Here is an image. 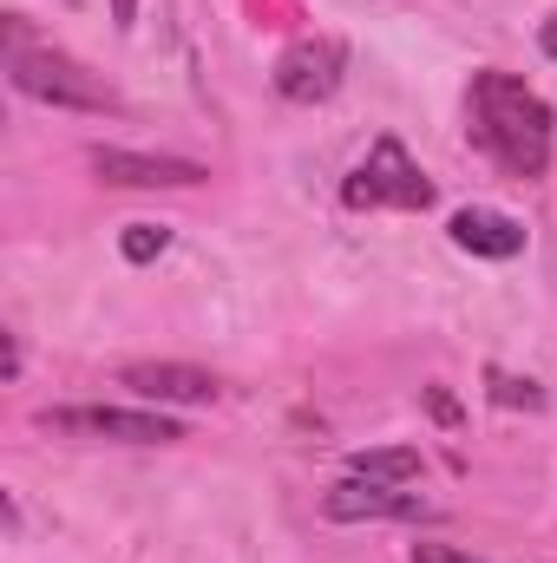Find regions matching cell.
Masks as SVG:
<instances>
[{
	"label": "cell",
	"instance_id": "1",
	"mask_svg": "<svg viewBox=\"0 0 557 563\" xmlns=\"http://www.w3.org/2000/svg\"><path fill=\"white\" fill-rule=\"evenodd\" d=\"M466 132L472 144L518 184L545 177L551 170V144H557V119L551 106L518 79V73H472V92H466Z\"/></svg>",
	"mask_w": 557,
	"mask_h": 563
},
{
	"label": "cell",
	"instance_id": "2",
	"mask_svg": "<svg viewBox=\"0 0 557 563\" xmlns=\"http://www.w3.org/2000/svg\"><path fill=\"white\" fill-rule=\"evenodd\" d=\"M7 79H13V92H26L40 106H59V112H119V92L99 73H86L73 53L40 46L20 13L7 20Z\"/></svg>",
	"mask_w": 557,
	"mask_h": 563
},
{
	"label": "cell",
	"instance_id": "7",
	"mask_svg": "<svg viewBox=\"0 0 557 563\" xmlns=\"http://www.w3.org/2000/svg\"><path fill=\"white\" fill-rule=\"evenodd\" d=\"M92 170L106 184H125V190H197L210 170L197 157H151V151H92Z\"/></svg>",
	"mask_w": 557,
	"mask_h": 563
},
{
	"label": "cell",
	"instance_id": "15",
	"mask_svg": "<svg viewBox=\"0 0 557 563\" xmlns=\"http://www.w3.org/2000/svg\"><path fill=\"white\" fill-rule=\"evenodd\" d=\"M538 40H545V53H551V59H557V13H551V26H545Z\"/></svg>",
	"mask_w": 557,
	"mask_h": 563
},
{
	"label": "cell",
	"instance_id": "12",
	"mask_svg": "<svg viewBox=\"0 0 557 563\" xmlns=\"http://www.w3.org/2000/svg\"><path fill=\"white\" fill-rule=\"evenodd\" d=\"M492 400L499 407H545V394L532 380H512V374H492Z\"/></svg>",
	"mask_w": 557,
	"mask_h": 563
},
{
	"label": "cell",
	"instance_id": "14",
	"mask_svg": "<svg viewBox=\"0 0 557 563\" xmlns=\"http://www.w3.org/2000/svg\"><path fill=\"white\" fill-rule=\"evenodd\" d=\"M112 20H119V26H132V20H139V0H112Z\"/></svg>",
	"mask_w": 557,
	"mask_h": 563
},
{
	"label": "cell",
	"instance_id": "8",
	"mask_svg": "<svg viewBox=\"0 0 557 563\" xmlns=\"http://www.w3.org/2000/svg\"><path fill=\"white\" fill-rule=\"evenodd\" d=\"M119 387H132L151 407H210L217 400V374L184 367V361H125Z\"/></svg>",
	"mask_w": 557,
	"mask_h": 563
},
{
	"label": "cell",
	"instance_id": "10",
	"mask_svg": "<svg viewBox=\"0 0 557 563\" xmlns=\"http://www.w3.org/2000/svg\"><path fill=\"white\" fill-rule=\"evenodd\" d=\"M348 472L381 478V485H414L426 472V459H419V445H368V452H348Z\"/></svg>",
	"mask_w": 557,
	"mask_h": 563
},
{
	"label": "cell",
	"instance_id": "4",
	"mask_svg": "<svg viewBox=\"0 0 557 563\" xmlns=\"http://www.w3.org/2000/svg\"><path fill=\"white\" fill-rule=\"evenodd\" d=\"M321 511L335 518V525H419V518H433V505L407 492V485H381V478H335L328 492H321Z\"/></svg>",
	"mask_w": 557,
	"mask_h": 563
},
{
	"label": "cell",
	"instance_id": "13",
	"mask_svg": "<svg viewBox=\"0 0 557 563\" xmlns=\"http://www.w3.org/2000/svg\"><path fill=\"white\" fill-rule=\"evenodd\" d=\"M414 563H485V558H472L459 544H414Z\"/></svg>",
	"mask_w": 557,
	"mask_h": 563
},
{
	"label": "cell",
	"instance_id": "6",
	"mask_svg": "<svg viewBox=\"0 0 557 563\" xmlns=\"http://www.w3.org/2000/svg\"><path fill=\"white\" fill-rule=\"evenodd\" d=\"M341 73H348V46L315 33V40H295L276 59V92L288 106H321L341 92Z\"/></svg>",
	"mask_w": 557,
	"mask_h": 563
},
{
	"label": "cell",
	"instance_id": "11",
	"mask_svg": "<svg viewBox=\"0 0 557 563\" xmlns=\"http://www.w3.org/2000/svg\"><path fill=\"white\" fill-rule=\"evenodd\" d=\"M171 250V230H157V223H132L125 236H119V256L125 263H151V256H164Z\"/></svg>",
	"mask_w": 557,
	"mask_h": 563
},
{
	"label": "cell",
	"instance_id": "9",
	"mask_svg": "<svg viewBox=\"0 0 557 563\" xmlns=\"http://www.w3.org/2000/svg\"><path fill=\"white\" fill-rule=\"evenodd\" d=\"M446 236H452V250H466V256H479V263H512V256H525V223L505 217V210H459V217L446 223Z\"/></svg>",
	"mask_w": 557,
	"mask_h": 563
},
{
	"label": "cell",
	"instance_id": "3",
	"mask_svg": "<svg viewBox=\"0 0 557 563\" xmlns=\"http://www.w3.org/2000/svg\"><path fill=\"white\" fill-rule=\"evenodd\" d=\"M341 203L348 210H433V177L414 164V151L387 132V139L368 144V157L348 170Z\"/></svg>",
	"mask_w": 557,
	"mask_h": 563
},
{
	"label": "cell",
	"instance_id": "5",
	"mask_svg": "<svg viewBox=\"0 0 557 563\" xmlns=\"http://www.w3.org/2000/svg\"><path fill=\"white\" fill-rule=\"evenodd\" d=\"M40 426L46 432H73V439H119V445H171V439H184L177 420L139 413V407H59Z\"/></svg>",
	"mask_w": 557,
	"mask_h": 563
}]
</instances>
